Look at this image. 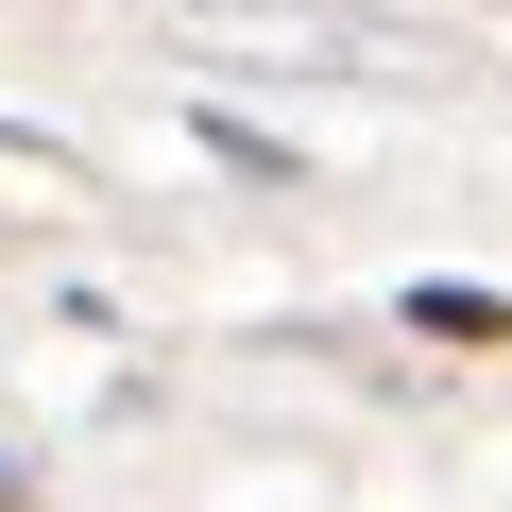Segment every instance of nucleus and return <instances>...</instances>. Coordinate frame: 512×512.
Here are the masks:
<instances>
[{
    "mask_svg": "<svg viewBox=\"0 0 512 512\" xmlns=\"http://www.w3.org/2000/svg\"><path fill=\"white\" fill-rule=\"evenodd\" d=\"M171 35L222 52V69H342V86H427V69H444V35L359 18V0H188Z\"/></svg>",
    "mask_w": 512,
    "mask_h": 512,
    "instance_id": "obj_1",
    "label": "nucleus"
},
{
    "mask_svg": "<svg viewBox=\"0 0 512 512\" xmlns=\"http://www.w3.org/2000/svg\"><path fill=\"white\" fill-rule=\"evenodd\" d=\"M0 512H18V461H0Z\"/></svg>",
    "mask_w": 512,
    "mask_h": 512,
    "instance_id": "obj_3",
    "label": "nucleus"
},
{
    "mask_svg": "<svg viewBox=\"0 0 512 512\" xmlns=\"http://www.w3.org/2000/svg\"><path fill=\"white\" fill-rule=\"evenodd\" d=\"M427 342H512V291H410Z\"/></svg>",
    "mask_w": 512,
    "mask_h": 512,
    "instance_id": "obj_2",
    "label": "nucleus"
}]
</instances>
